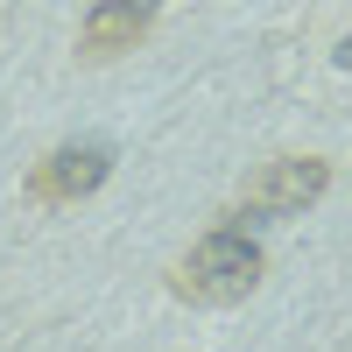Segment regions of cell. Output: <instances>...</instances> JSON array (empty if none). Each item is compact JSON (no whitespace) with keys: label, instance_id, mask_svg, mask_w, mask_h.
Returning <instances> with one entry per match:
<instances>
[{"label":"cell","instance_id":"obj_2","mask_svg":"<svg viewBox=\"0 0 352 352\" xmlns=\"http://www.w3.org/2000/svg\"><path fill=\"white\" fill-rule=\"evenodd\" d=\"M331 190V162L324 155H275L247 176L240 204L226 212V226H268V219H296L303 204H317Z\"/></svg>","mask_w":352,"mask_h":352},{"label":"cell","instance_id":"obj_3","mask_svg":"<svg viewBox=\"0 0 352 352\" xmlns=\"http://www.w3.org/2000/svg\"><path fill=\"white\" fill-rule=\"evenodd\" d=\"M113 176V141H56V148L28 169V197L36 204H78V197H92L99 184Z\"/></svg>","mask_w":352,"mask_h":352},{"label":"cell","instance_id":"obj_4","mask_svg":"<svg viewBox=\"0 0 352 352\" xmlns=\"http://www.w3.org/2000/svg\"><path fill=\"white\" fill-rule=\"evenodd\" d=\"M162 14V0H92L78 21V64H113L148 43V28Z\"/></svg>","mask_w":352,"mask_h":352},{"label":"cell","instance_id":"obj_1","mask_svg":"<svg viewBox=\"0 0 352 352\" xmlns=\"http://www.w3.org/2000/svg\"><path fill=\"white\" fill-rule=\"evenodd\" d=\"M261 275H268V261H261L254 232L247 226H212L184 254V268H176V296H190V303H240Z\"/></svg>","mask_w":352,"mask_h":352}]
</instances>
